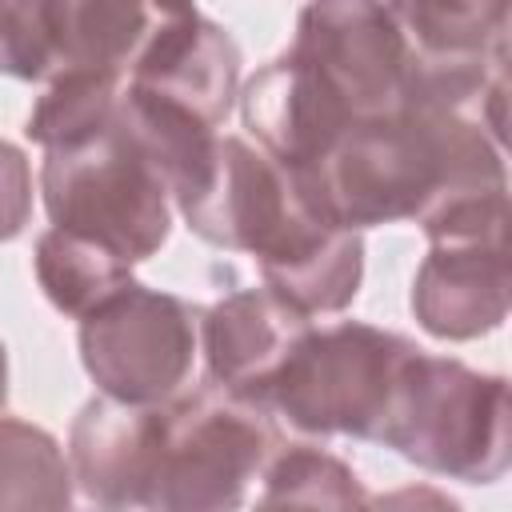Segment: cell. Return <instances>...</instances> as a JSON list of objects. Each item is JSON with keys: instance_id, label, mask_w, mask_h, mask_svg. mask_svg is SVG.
<instances>
[{"instance_id": "277c9868", "label": "cell", "mask_w": 512, "mask_h": 512, "mask_svg": "<svg viewBox=\"0 0 512 512\" xmlns=\"http://www.w3.org/2000/svg\"><path fill=\"white\" fill-rule=\"evenodd\" d=\"M276 416L216 384L160 400L156 468L144 508L220 512L240 508L252 480L280 448Z\"/></svg>"}, {"instance_id": "5b68a950", "label": "cell", "mask_w": 512, "mask_h": 512, "mask_svg": "<svg viewBox=\"0 0 512 512\" xmlns=\"http://www.w3.org/2000/svg\"><path fill=\"white\" fill-rule=\"evenodd\" d=\"M192 12V0H0V72L40 84L128 80Z\"/></svg>"}, {"instance_id": "4fadbf2b", "label": "cell", "mask_w": 512, "mask_h": 512, "mask_svg": "<svg viewBox=\"0 0 512 512\" xmlns=\"http://www.w3.org/2000/svg\"><path fill=\"white\" fill-rule=\"evenodd\" d=\"M264 288L304 316L344 312L364 280V236L332 216H308L272 256L256 260Z\"/></svg>"}, {"instance_id": "2e32d148", "label": "cell", "mask_w": 512, "mask_h": 512, "mask_svg": "<svg viewBox=\"0 0 512 512\" xmlns=\"http://www.w3.org/2000/svg\"><path fill=\"white\" fill-rule=\"evenodd\" d=\"M264 508H360L372 504L352 464L320 444H280L260 472Z\"/></svg>"}, {"instance_id": "7c38bea8", "label": "cell", "mask_w": 512, "mask_h": 512, "mask_svg": "<svg viewBox=\"0 0 512 512\" xmlns=\"http://www.w3.org/2000/svg\"><path fill=\"white\" fill-rule=\"evenodd\" d=\"M240 64L232 32L192 12L136 64L124 84L204 120L208 128H220L236 104Z\"/></svg>"}, {"instance_id": "e0dca14e", "label": "cell", "mask_w": 512, "mask_h": 512, "mask_svg": "<svg viewBox=\"0 0 512 512\" xmlns=\"http://www.w3.org/2000/svg\"><path fill=\"white\" fill-rule=\"evenodd\" d=\"M32 216V164L0 136V244L16 240Z\"/></svg>"}, {"instance_id": "3957f363", "label": "cell", "mask_w": 512, "mask_h": 512, "mask_svg": "<svg viewBox=\"0 0 512 512\" xmlns=\"http://www.w3.org/2000/svg\"><path fill=\"white\" fill-rule=\"evenodd\" d=\"M416 344L364 320L308 328L288 352L260 404L304 436L376 440L388 424Z\"/></svg>"}, {"instance_id": "5bb4252c", "label": "cell", "mask_w": 512, "mask_h": 512, "mask_svg": "<svg viewBox=\"0 0 512 512\" xmlns=\"http://www.w3.org/2000/svg\"><path fill=\"white\" fill-rule=\"evenodd\" d=\"M32 268H36V280H40L44 296L52 300V308L72 320H80L104 296H112L120 284L132 280L128 260H120L116 252H108L76 232H64V228H48L36 236Z\"/></svg>"}, {"instance_id": "6da1fadb", "label": "cell", "mask_w": 512, "mask_h": 512, "mask_svg": "<svg viewBox=\"0 0 512 512\" xmlns=\"http://www.w3.org/2000/svg\"><path fill=\"white\" fill-rule=\"evenodd\" d=\"M40 196L52 228L76 232L128 264L156 256L172 232L168 184L120 120V104L108 124L44 148Z\"/></svg>"}, {"instance_id": "8992f818", "label": "cell", "mask_w": 512, "mask_h": 512, "mask_svg": "<svg viewBox=\"0 0 512 512\" xmlns=\"http://www.w3.org/2000/svg\"><path fill=\"white\" fill-rule=\"evenodd\" d=\"M80 364L104 396L160 404L184 388L200 348V308L140 280L80 316Z\"/></svg>"}, {"instance_id": "30bf717a", "label": "cell", "mask_w": 512, "mask_h": 512, "mask_svg": "<svg viewBox=\"0 0 512 512\" xmlns=\"http://www.w3.org/2000/svg\"><path fill=\"white\" fill-rule=\"evenodd\" d=\"M308 328L312 320L272 288L228 292L200 312V352L208 360V380L260 404L264 388Z\"/></svg>"}, {"instance_id": "52a82bcc", "label": "cell", "mask_w": 512, "mask_h": 512, "mask_svg": "<svg viewBox=\"0 0 512 512\" xmlns=\"http://www.w3.org/2000/svg\"><path fill=\"white\" fill-rule=\"evenodd\" d=\"M288 52L316 72L352 120L408 104L412 64L384 0H308Z\"/></svg>"}, {"instance_id": "7a4b0ae2", "label": "cell", "mask_w": 512, "mask_h": 512, "mask_svg": "<svg viewBox=\"0 0 512 512\" xmlns=\"http://www.w3.org/2000/svg\"><path fill=\"white\" fill-rule=\"evenodd\" d=\"M380 444L432 476L496 484L512 460L508 380L416 348Z\"/></svg>"}, {"instance_id": "9c48e42d", "label": "cell", "mask_w": 512, "mask_h": 512, "mask_svg": "<svg viewBox=\"0 0 512 512\" xmlns=\"http://www.w3.org/2000/svg\"><path fill=\"white\" fill-rule=\"evenodd\" d=\"M160 440V404L92 396L68 432V468L84 500L100 508H144Z\"/></svg>"}, {"instance_id": "9a60e30c", "label": "cell", "mask_w": 512, "mask_h": 512, "mask_svg": "<svg viewBox=\"0 0 512 512\" xmlns=\"http://www.w3.org/2000/svg\"><path fill=\"white\" fill-rule=\"evenodd\" d=\"M72 468L40 424L0 416V508H68Z\"/></svg>"}, {"instance_id": "ba28073f", "label": "cell", "mask_w": 512, "mask_h": 512, "mask_svg": "<svg viewBox=\"0 0 512 512\" xmlns=\"http://www.w3.org/2000/svg\"><path fill=\"white\" fill-rule=\"evenodd\" d=\"M508 236L432 240L412 276V316L436 340H476L508 316Z\"/></svg>"}, {"instance_id": "ac0fdd59", "label": "cell", "mask_w": 512, "mask_h": 512, "mask_svg": "<svg viewBox=\"0 0 512 512\" xmlns=\"http://www.w3.org/2000/svg\"><path fill=\"white\" fill-rule=\"evenodd\" d=\"M4 400H8V352L0 344V408H4Z\"/></svg>"}, {"instance_id": "8fae6325", "label": "cell", "mask_w": 512, "mask_h": 512, "mask_svg": "<svg viewBox=\"0 0 512 512\" xmlns=\"http://www.w3.org/2000/svg\"><path fill=\"white\" fill-rule=\"evenodd\" d=\"M240 120L256 144L292 172L312 168L348 124V108L292 52L268 60L240 92Z\"/></svg>"}]
</instances>
